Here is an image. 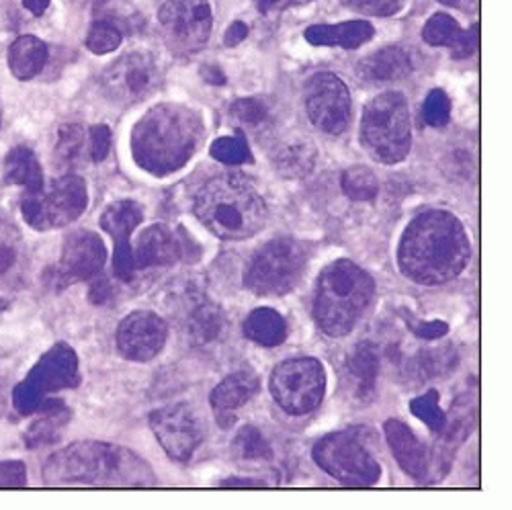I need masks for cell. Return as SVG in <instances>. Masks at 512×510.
<instances>
[{
    "label": "cell",
    "instance_id": "1",
    "mask_svg": "<svg viewBox=\"0 0 512 510\" xmlns=\"http://www.w3.org/2000/svg\"><path fill=\"white\" fill-rule=\"evenodd\" d=\"M463 224L449 211L433 209L414 218L398 248V265L418 285H443L455 279L469 261Z\"/></svg>",
    "mask_w": 512,
    "mask_h": 510
},
{
    "label": "cell",
    "instance_id": "2",
    "mask_svg": "<svg viewBox=\"0 0 512 510\" xmlns=\"http://www.w3.org/2000/svg\"><path fill=\"white\" fill-rule=\"evenodd\" d=\"M197 220L222 240H246L267 224V203L254 183L242 175L209 179L195 195Z\"/></svg>",
    "mask_w": 512,
    "mask_h": 510
},
{
    "label": "cell",
    "instance_id": "3",
    "mask_svg": "<svg viewBox=\"0 0 512 510\" xmlns=\"http://www.w3.org/2000/svg\"><path fill=\"white\" fill-rule=\"evenodd\" d=\"M199 140V115L179 105H158L136 125L132 150L144 170L162 177L179 170L193 156Z\"/></svg>",
    "mask_w": 512,
    "mask_h": 510
},
{
    "label": "cell",
    "instance_id": "4",
    "mask_svg": "<svg viewBox=\"0 0 512 510\" xmlns=\"http://www.w3.org/2000/svg\"><path fill=\"white\" fill-rule=\"evenodd\" d=\"M373 293L375 283L359 265L351 261H336L328 265L320 273L316 285V324L324 334L334 338L349 334L369 308Z\"/></svg>",
    "mask_w": 512,
    "mask_h": 510
},
{
    "label": "cell",
    "instance_id": "5",
    "mask_svg": "<svg viewBox=\"0 0 512 510\" xmlns=\"http://www.w3.org/2000/svg\"><path fill=\"white\" fill-rule=\"evenodd\" d=\"M44 476L48 484H136L146 470L121 447L76 443L48 461Z\"/></svg>",
    "mask_w": 512,
    "mask_h": 510
},
{
    "label": "cell",
    "instance_id": "6",
    "mask_svg": "<svg viewBox=\"0 0 512 510\" xmlns=\"http://www.w3.org/2000/svg\"><path fill=\"white\" fill-rule=\"evenodd\" d=\"M359 140L373 160L383 164L402 162L412 146L406 97L396 91L373 97L363 109Z\"/></svg>",
    "mask_w": 512,
    "mask_h": 510
},
{
    "label": "cell",
    "instance_id": "7",
    "mask_svg": "<svg viewBox=\"0 0 512 510\" xmlns=\"http://www.w3.org/2000/svg\"><path fill=\"white\" fill-rule=\"evenodd\" d=\"M306 271V252L291 238H277L256 250L244 271V287L256 295L289 293Z\"/></svg>",
    "mask_w": 512,
    "mask_h": 510
},
{
    "label": "cell",
    "instance_id": "8",
    "mask_svg": "<svg viewBox=\"0 0 512 510\" xmlns=\"http://www.w3.org/2000/svg\"><path fill=\"white\" fill-rule=\"evenodd\" d=\"M87 203V185L80 177L66 175L54 181L50 189L41 187L37 191H25L21 211L31 228L44 232L76 222L87 209Z\"/></svg>",
    "mask_w": 512,
    "mask_h": 510
},
{
    "label": "cell",
    "instance_id": "9",
    "mask_svg": "<svg viewBox=\"0 0 512 510\" xmlns=\"http://www.w3.org/2000/svg\"><path fill=\"white\" fill-rule=\"evenodd\" d=\"M316 463L340 484L351 488L373 486L379 480V463L367 451L357 433H332L316 443Z\"/></svg>",
    "mask_w": 512,
    "mask_h": 510
},
{
    "label": "cell",
    "instance_id": "10",
    "mask_svg": "<svg viewBox=\"0 0 512 510\" xmlns=\"http://www.w3.org/2000/svg\"><path fill=\"white\" fill-rule=\"evenodd\" d=\"M269 388L287 414L304 416L320 406L326 392V373L316 359H287L273 369Z\"/></svg>",
    "mask_w": 512,
    "mask_h": 510
},
{
    "label": "cell",
    "instance_id": "11",
    "mask_svg": "<svg viewBox=\"0 0 512 510\" xmlns=\"http://www.w3.org/2000/svg\"><path fill=\"white\" fill-rule=\"evenodd\" d=\"M164 82L160 64L144 52L125 54L101 76L103 93L119 105H136L152 97Z\"/></svg>",
    "mask_w": 512,
    "mask_h": 510
},
{
    "label": "cell",
    "instance_id": "12",
    "mask_svg": "<svg viewBox=\"0 0 512 510\" xmlns=\"http://www.w3.org/2000/svg\"><path fill=\"white\" fill-rule=\"evenodd\" d=\"M166 46L175 54H195L209 39L213 15L207 0H168L158 13Z\"/></svg>",
    "mask_w": 512,
    "mask_h": 510
},
{
    "label": "cell",
    "instance_id": "13",
    "mask_svg": "<svg viewBox=\"0 0 512 510\" xmlns=\"http://www.w3.org/2000/svg\"><path fill=\"white\" fill-rule=\"evenodd\" d=\"M306 113L322 134H345L353 117V101L347 84L330 72L314 74L306 84Z\"/></svg>",
    "mask_w": 512,
    "mask_h": 510
},
{
    "label": "cell",
    "instance_id": "14",
    "mask_svg": "<svg viewBox=\"0 0 512 510\" xmlns=\"http://www.w3.org/2000/svg\"><path fill=\"white\" fill-rule=\"evenodd\" d=\"M150 427L170 459L187 463L203 439L201 422L187 404L158 408L150 414Z\"/></svg>",
    "mask_w": 512,
    "mask_h": 510
},
{
    "label": "cell",
    "instance_id": "15",
    "mask_svg": "<svg viewBox=\"0 0 512 510\" xmlns=\"http://www.w3.org/2000/svg\"><path fill=\"white\" fill-rule=\"evenodd\" d=\"M166 322L154 312H134L121 320L117 328L119 353L138 363L152 361L166 345Z\"/></svg>",
    "mask_w": 512,
    "mask_h": 510
},
{
    "label": "cell",
    "instance_id": "16",
    "mask_svg": "<svg viewBox=\"0 0 512 510\" xmlns=\"http://www.w3.org/2000/svg\"><path fill=\"white\" fill-rule=\"evenodd\" d=\"M142 220L144 211L132 199H121L111 203L101 216V228L115 240L113 271L121 281H132L136 273L130 234L140 226Z\"/></svg>",
    "mask_w": 512,
    "mask_h": 510
},
{
    "label": "cell",
    "instance_id": "17",
    "mask_svg": "<svg viewBox=\"0 0 512 510\" xmlns=\"http://www.w3.org/2000/svg\"><path fill=\"white\" fill-rule=\"evenodd\" d=\"M76 384V359L68 347L52 351L46 361L31 373L27 384H23L15 396L21 410H35L46 390H58Z\"/></svg>",
    "mask_w": 512,
    "mask_h": 510
},
{
    "label": "cell",
    "instance_id": "18",
    "mask_svg": "<svg viewBox=\"0 0 512 510\" xmlns=\"http://www.w3.org/2000/svg\"><path fill=\"white\" fill-rule=\"evenodd\" d=\"M107 252L103 240L89 230H78L68 234L64 240L60 275L66 283L93 281L103 271Z\"/></svg>",
    "mask_w": 512,
    "mask_h": 510
},
{
    "label": "cell",
    "instance_id": "19",
    "mask_svg": "<svg viewBox=\"0 0 512 510\" xmlns=\"http://www.w3.org/2000/svg\"><path fill=\"white\" fill-rule=\"evenodd\" d=\"M185 240L183 230L181 234L170 230L168 226L156 224L146 228L132 246L134 267L138 269H150V267H168L183 261L185 257Z\"/></svg>",
    "mask_w": 512,
    "mask_h": 510
},
{
    "label": "cell",
    "instance_id": "20",
    "mask_svg": "<svg viewBox=\"0 0 512 510\" xmlns=\"http://www.w3.org/2000/svg\"><path fill=\"white\" fill-rule=\"evenodd\" d=\"M256 392H259V375L250 369L228 375L222 384L211 392V408L218 416L222 429H230L236 422V410L244 406Z\"/></svg>",
    "mask_w": 512,
    "mask_h": 510
},
{
    "label": "cell",
    "instance_id": "21",
    "mask_svg": "<svg viewBox=\"0 0 512 510\" xmlns=\"http://www.w3.org/2000/svg\"><path fill=\"white\" fill-rule=\"evenodd\" d=\"M386 437L402 470L414 480H424L426 472H429V457H426V449L416 439V435L406 427L404 422L388 420Z\"/></svg>",
    "mask_w": 512,
    "mask_h": 510
},
{
    "label": "cell",
    "instance_id": "22",
    "mask_svg": "<svg viewBox=\"0 0 512 510\" xmlns=\"http://www.w3.org/2000/svg\"><path fill=\"white\" fill-rule=\"evenodd\" d=\"M412 72V60L402 48H383L373 56L365 58L357 74L367 84H392L404 80Z\"/></svg>",
    "mask_w": 512,
    "mask_h": 510
},
{
    "label": "cell",
    "instance_id": "23",
    "mask_svg": "<svg viewBox=\"0 0 512 510\" xmlns=\"http://www.w3.org/2000/svg\"><path fill=\"white\" fill-rule=\"evenodd\" d=\"M373 35V25L361 19L338 25H312L306 29V39L312 46H336L343 50H357L371 41Z\"/></svg>",
    "mask_w": 512,
    "mask_h": 510
},
{
    "label": "cell",
    "instance_id": "24",
    "mask_svg": "<svg viewBox=\"0 0 512 510\" xmlns=\"http://www.w3.org/2000/svg\"><path fill=\"white\" fill-rule=\"evenodd\" d=\"M48 62V46L39 37L21 35L9 50V66L15 78L29 80L44 70Z\"/></svg>",
    "mask_w": 512,
    "mask_h": 510
},
{
    "label": "cell",
    "instance_id": "25",
    "mask_svg": "<svg viewBox=\"0 0 512 510\" xmlns=\"http://www.w3.org/2000/svg\"><path fill=\"white\" fill-rule=\"evenodd\" d=\"M244 336L256 345L273 349L287 338V322L279 312L271 308H259L244 320Z\"/></svg>",
    "mask_w": 512,
    "mask_h": 510
},
{
    "label": "cell",
    "instance_id": "26",
    "mask_svg": "<svg viewBox=\"0 0 512 510\" xmlns=\"http://www.w3.org/2000/svg\"><path fill=\"white\" fill-rule=\"evenodd\" d=\"M5 183L23 185L27 191L44 187V170L39 166L37 156L25 148H13L5 160Z\"/></svg>",
    "mask_w": 512,
    "mask_h": 510
},
{
    "label": "cell",
    "instance_id": "27",
    "mask_svg": "<svg viewBox=\"0 0 512 510\" xmlns=\"http://www.w3.org/2000/svg\"><path fill=\"white\" fill-rule=\"evenodd\" d=\"M273 164L277 173L287 179H302L316 166V148L310 142H289L275 150Z\"/></svg>",
    "mask_w": 512,
    "mask_h": 510
},
{
    "label": "cell",
    "instance_id": "28",
    "mask_svg": "<svg viewBox=\"0 0 512 510\" xmlns=\"http://www.w3.org/2000/svg\"><path fill=\"white\" fill-rule=\"evenodd\" d=\"M377 353L375 347L369 343H363L355 349V353L349 359V373L355 379L357 396L361 400H371L375 394V381H377Z\"/></svg>",
    "mask_w": 512,
    "mask_h": 510
},
{
    "label": "cell",
    "instance_id": "29",
    "mask_svg": "<svg viewBox=\"0 0 512 510\" xmlns=\"http://www.w3.org/2000/svg\"><path fill=\"white\" fill-rule=\"evenodd\" d=\"M226 326V318L224 312L216 306V304H201L195 308V312L191 314V336L195 338V343L199 345H207L216 340L222 330Z\"/></svg>",
    "mask_w": 512,
    "mask_h": 510
},
{
    "label": "cell",
    "instance_id": "30",
    "mask_svg": "<svg viewBox=\"0 0 512 510\" xmlns=\"http://www.w3.org/2000/svg\"><path fill=\"white\" fill-rule=\"evenodd\" d=\"M340 187L351 201H373L379 193V181L373 170L359 164L345 170L340 177Z\"/></svg>",
    "mask_w": 512,
    "mask_h": 510
},
{
    "label": "cell",
    "instance_id": "31",
    "mask_svg": "<svg viewBox=\"0 0 512 510\" xmlns=\"http://www.w3.org/2000/svg\"><path fill=\"white\" fill-rule=\"evenodd\" d=\"M234 455L236 459L244 463L252 461H271L273 459V449L267 443V439L261 435L259 429L254 427H244L234 439Z\"/></svg>",
    "mask_w": 512,
    "mask_h": 510
},
{
    "label": "cell",
    "instance_id": "32",
    "mask_svg": "<svg viewBox=\"0 0 512 510\" xmlns=\"http://www.w3.org/2000/svg\"><path fill=\"white\" fill-rule=\"evenodd\" d=\"M459 33H461V27L451 15L437 13L426 21L422 29V39L435 48H443V46L451 48L455 44V39L459 37Z\"/></svg>",
    "mask_w": 512,
    "mask_h": 510
},
{
    "label": "cell",
    "instance_id": "33",
    "mask_svg": "<svg viewBox=\"0 0 512 510\" xmlns=\"http://www.w3.org/2000/svg\"><path fill=\"white\" fill-rule=\"evenodd\" d=\"M84 144H87V134L80 125H64L56 146L58 162L64 166H74L82 158Z\"/></svg>",
    "mask_w": 512,
    "mask_h": 510
},
{
    "label": "cell",
    "instance_id": "34",
    "mask_svg": "<svg viewBox=\"0 0 512 510\" xmlns=\"http://www.w3.org/2000/svg\"><path fill=\"white\" fill-rule=\"evenodd\" d=\"M121 39H123L121 29L115 23L101 19V21L93 23V27L87 35V48L93 54H109L121 46Z\"/></svg>",
    "mask_w": 512,
    "mask_h": 510
},
{
    "label": "cell",
    "instance_id": "35",
    "mask_svg": "<svg viewBox=\"0 0 512 510\" xmlns=\"http://www.w3.org/2000/svg\"><path fill=\"white\" fill-rule=\"evenodd\" d=\"M211 156L224 162V164H246L252 162L248 144L242 136H232V138H220L213 142L211 146Z\"/></svg>",
    "mask_w": 512,
    "mask_h": 510
},
{
    "label": "cell",
    "instance_id": "36",
    "mask_svg": "<svg viewBox=\"0 0 512 510\" xmlns=\"http://www.w3.org/2000/svg\"><path fill=\"white\" fill-rule=\"evenodd\" d=\"M410 408H412V412H414L420 420H424L426 424H429L431 431L439 433V431L445 429V414H443L441 408H439V396H437V392H429L426 396H420V398L412 400V402H410Z\"/></svg>",
    "mask_w": 512,
    "mask_h": 510
},
{
    "label": "cell",
    "instance_id": "37",
    "mask_svg": "<svg viewBox=\"0 0 512 510\" xmlns=\"http://www.w3.org/2000/svg\"><path fill=\"white\" fill-rule=\"evenodd\" d=\"M230 115L234 121L242 125H263L269 119V107L263 99H238L230 107Z\"/></svg>",
    "mask_w": 512,
    "mask_h": 510
},
{
    "label": "cell",
    "instance_id": "38",
    "mask_svg": "<svg viewBox=\"0 0 512 510\" xmlns=\"http://www.w3.org/2000/svg\"><path fill=\"white\" fill-rule=\"evenodd\" d=\"M422 117L424 121L433 125V127H443L449 117H451V103H449V97L435 89L429 93V97L424 99V105H422Z\"/></svg>",
    "mask_w": 512,
    "mask_h": 510
},
{
    "label": "cell",
    "instance_id": "39",
    "mask_svg": "<svg viewBox=\"0 0 512 510\" xmlns=\"http://www.w3.org/2000/svg\"><path fill=\"white\" fill-rule=\"evenodd\" d=\"M343 3L347 9L367 17H392L404 7V0H343Z\"/></svg>",
    "mask_w": 512,
    "mask_h": 510
},
{
    "label": "cell",
    "instance_id": "40",
    "mask_svg": "<svg viewBox=\"0 0 512 510\" xmlns=\"http://www.w3.org/2000/svg\"><path fill=\"white\" fill-rule=\"evenodd\" d=\"M17 263V234L9 226H0V273Z\"/></svg>",
    "mask_w": 512,
    "mask_h": 510
},
{
    "label": "cell",
    "instance_id": "41",
    "mask_svg": "<svg viewBox=\"0 0 512 510\" xmlns=\"http://www.w3.org/2000/svg\"><path fill=\"white\" fill-rule=\"evenodd\" d=\"M478 33H480V27H478V25H472L467 31L461 29L459 37L455 39V44L451 46L455 60H465V58L476 54V50H478V39H480Z\"/></svg>",
    "mask_w": 512,
    "mask_h": 510
},
{
    "label": "cell",
    "instance_id": "42",
    "mask_svg": "<svg viewBox=\"0 0 512 510\" xmlns=\"http://www.w3.org/2000/svg\"><path fill=\"white\" fill-rule=\"evenodd\" d=\"M25 465L21 461H3L0 463V488H19L25 486Z\"/></svg>",
    "mask_w": 512,
    "mask_h": 510
},
{
    "label": "cell",
    "instance_id": "43",
    "mask_svg": "<svg viewBox=\"0 0 512 510\" xmlns=\"http://www.w3.org/2000/svg\"><path fill=\"white\" fill-rule=\"evenodd\" d=\"M111 150V132L107 125H95L91 130V158L93 162H101L107 158Z\"/></svg>",
    "mask_w": 512,
    "mask_h": 510
},
{
    "label": "cell",
    "instance_id": "44",
    "mask_svg": "<svg viewBox=\"0 0 512 510\" xmlns=\"http://www.w3.org/2000/svg\"><path fill=\"white\" fill-rule=\"evenodd\" d=\"M248 37V25L244 21H234L228 31H226V37H224V44L234 48L238 44H242V41Z\"/></svg>",
    "mask_w": 512,
    "mask_h": 510
},
{
    "label": "cell",
    "instance_id": "45",
    "mask_svg": "<svg viewBox=\"0 0 512 510\" xmlns=\"http://www.w3.org/2000/svg\"><path fill=\"white\" fill-rule=\"evenodd\" d=\"M312 0H265V3L259 7L261 13H277V11H285L291 7H302L308 5Z\"/></svg>",
    "mask_w": 512,
    "mask_h": 510
},
{
    "label": "cell",
    "instance_id": "46",
    "mask_svg": "<svg viewBox=\"0 0 512 510\" xmlns=\"http://www.w3.org/2000/svg\"><path fill=\"white\" fill-rule=\"evenodd\" d=\"M447 332V324L443 322H429V324H418L414 326V334L424 336V338H437Z\"/></svg>",
    "mask_w": 512,
    "mask_h": 510
},
{
    "label": "cell",
    "instance_id": "47",
    "mask_svg": "<svg viewBox=\"0 0 512 510\" xmlns=\"http://www.w3.org/2000/svg\"><path fill=\"white\" fill-rule=\"evenodd\" d=\"M107 297H111V287L105 279H93V289H91V300L95 304L107 302Z\"/></svg>",
    "mask_w": 512,
    "mask_h": 510
},
{
    "label": "cell",
    "instance_id": "48",
    "mask_svg": "<svg viewBox=\"0 0 512 510\" xmlns=\"http://www.w3.org/2000/svg\"><path fill=\"white\" fill-rule=\"evenodd\" d=\"M203 78L209 82V84H224L226 82V76H224V72L218 68V66H205L203 68Z\"/></svg>",
    "mask_w": 512,
    "mask_h": 510
},
{
    "label": "cell",
    "instance_id": "49",
    "mask_svg": "<svg viewBox=\"0 0 512 510\" xmlns=\"http://www.w3.org/2000/svg\"><path fill=\"white\" fill-rule=\"evenodd\" d=\"M23 3V7L27 9V11H31L33 15H44L46 13V9L50 7V0H21Z\"/></svg>",
    "mask_w": 512,
    "mask_h": 510
},
{
    "label": "cell",
    "instance_id": "50",
    "mask_svg": "<svg viewBox=\"0 0 512 510\" xmlns=\"http://www.w3.org/2000/svg\"><path fill=\"white\" fill-rule=\"evenodd\" d=\"M224 488H265V482H256V480H224Z\"/></svg>",
    "mask_w": 512,
    "mask_h": 510
},
{
    "label": "cell",
    "instance_id": "51",
    "mask_svg": "<svg viewBox=\"0 0 512 510\" xmlns=\"http://www.w3.org/2000/svg\"><path fill=\"white\" fill-rule=\"evenodd\" d=\"M441 5H447V7H461L463 0H439Z\"/></svg>",
    "mask_w": 512,
    "mask_h": 510
},
{
    "label": "cell",
    "instance_id": "52",
    "mask_svg": "<svg viewBox=\"0 0 512 510\" xmlns=\"http://www.w3.org/2000/svg\"><path fill=\"white\" fill-rule=\"evenodd\" d=\"M265 3V0H256V7H261Z\"/></svg>",
    "mask_w": 512,
    "mask_h": 510
},
{
    "label": "cell",
    "instance_id": "53",
    "mask_svg": "<svg viewBox=\"0 0 512 510\" xmlns=\"http://www.w3.org/2000/svg\"><path fill=\"white\" fill-rule=\"evenodd\" d=\"M0 121H3V113H0Z\"/></svg>",
    "mask_w": 512,
    "mask_h": 510
}]
</instances>
